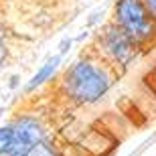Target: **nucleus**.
I'll return each instance as SVG.
<instances>
[{"instance_id":"1","label":"nucleus","mask_w":156,"mask_h":156,"mask_svg":"<svg viewBox=\"0 0 156 156\" xmlns=\"http://www.w3.org/2000/svg\"><path fill=\"white\" fill-rule=\"evenodd\" d=\"M112 85L110 67L99 59L83 57L71 65L61 77V91L79 105H91L104 99Z\"/></svg>"},{"instance_id":"2","label":"nucleus","mask_w":156,"mask_h":156,"mask_svg":"<svg viewBox=\"0 0 156 156\" xmlns=\"http://www.w3.org/2000/svg\"><path fill=\"white\" fill-rule=\"evenodd\" d=\"M45 142V126L35 116H18L0 126V156H30Z\"/></svg>"},{"instance_id":"3","label":"nucleus","mask_w":156,"mask_h":156,"mask_svg":"<svg viewBox=\"0 0 156 156\" xmlns=\"http://www.w3.org/2000/svg\"><path fill=\"white\" fill-rule=\"evenodd\" d=\"M112 23L138 47L146 45L156 37V18L142 0H116Z\"/></svg>"},{"instance_id":"4","label":"nucleus","mask_w":156,"mask_h":156,"mask_svg":"<svg viewBox=\"0 0 156 156\" xmlns=\"http://www.w3.org/2000/svg\"><path fill=\"white\" fill-rule=\"evenodd\" d=\"M99 61L105 63L108 67H128L136 57V49L138 45L134 43L128 35H124L114 23L105 24L99 30L98 39H95Z\"/></svg>"},{"instance_id":"5","label":"nucleus","mask_w":156,"mask_h":156,"mask_svg":"<svg viewBox=\"0 0 156 156\" xmlns=\"http://www.w3.org/2000/svg\"><path fill=\"white\" fill-rule=\"evenodd\" d=\"M59 61H61V57L59 55H55V57H51L49 61H47L43 67H41L39 71H37L35 75L30 77V81H29V85H27V89L29 91H33V89H37V87H41L43 83H47V81L53 77V73L57 71V65H59Z\"/></svg>"},{"instance_id":"6","label":"nucleus","mask_w":156,"mask_h":156,"mask_svg":"<svg viewBox=\"0 0 156 156\" xmlns=\"http://www.w3.org/2000/svg\"><path fill=\"white\" fill-rule=\"evenodd\" d=\"M6 61H8V43H6L4 30L0 29V71H2V67L6 65Z\"/></svg>"},{"instance_id":"7","label":"nucleus","mask_w":156,"mask_h":156,"mask_svg":"<svg viewBox=\"0 0 156 156\" xmlns=\"http://www.w3.org/2000/svg\"><path fill=\"white\" fill-rule=\"evenodd\" d=\"M142 2L146 4V8L150 10V14H152V16L156 18V0H142Z\"/></svg>"}]
</instances>
